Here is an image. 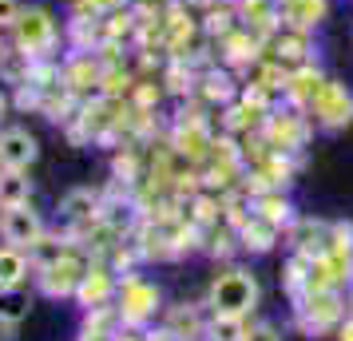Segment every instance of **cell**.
Here are the masks:
<instances>
[{"mask_svg":"<svg viewBox=\"0 0 353 341\" xmlns=\"http://www.w3.org/2000/svg\"><path fill=\"white\" fill-rule=\"evenodd\" d=\"M4 60H8V48H4V36H0V68H4Z\"/></svg>","mask_w":353,"mask_h":341,"instance_id":"cell-24","label":"cell"},{"mask_svg":"<svg viewBox=\"0 0 353 341\" xmlns=\"http://www.w3.org/2000/svg\"><path fill=\"white\" fill-rule=\"evenodd\" d=\"M305 112L314 119V127H321V131L350 127L353 123V92L341 80H330V76H325V83L314 92V99H310Z\"/></svg>","mask_w":353,"mask_h":341,"instance_id":"cell-3","label":"cell"},{"mask_svg":"<svg viewBox=\"0 0 353 341\" xmlns=\"http://www.w3.org/2000/svg\"><path fill=\"white\" fill-rule=\"evenodd\" d=\"M246 318H234V313H214L207 322V341H246Z\"/></svg>","mask_w":353,"mask_h":341,"instance_id":"cell-16","label":"cell"},{"mask_svg":"<svg viewBox=\"0 0 353 341\" xmlns=\"http://www.w3.org/2000/svg\"><path fill=\"white\" fill-rule=\"evenodd\" d=\"M274 242H278V223H270L266 214L254 211L242 223V246H246V250H258V254H262V250H270Z\"/></svg>","mask_w":353,"mask_h":341,"instance_id":"cell-11","label":"cell"},{"mask_svg":"<svg viewBox=\"0 0 353 341\" xmlns=\"http://www.w3.org/2000/svg\"><path fill=\"white\" fill-rule=\"evenodd\" d=\"M258 298H262V290H258L254 274H246V270H226L210 286V306H214V313L246 318V313H254Z\"/></svg>","mask_w":353,"mask_h":341,"instance_id":"cell-2","label":"cell"},{"mask_svg":"<svg viewBox=\"0 0 353 341\" xmlns=\"http://www.w3.org/2000/svg\"><path fill=\"white\" fill-rule=\"evenodd\" d=\"M28 278V258L20 246H0V290H17Z\"/></svg>","mask_w":353,"mask_h":341,"instance_id":"cell-13","label":"cell"},{"mask_svg":"<svg viewBox=\"0 0 353 341\" xmlns=\"http://www.w3.org/2000/svg\"><path fill=\"white\" fill-rule=\"evenodd\" d=\"M40 155V143L28 127H8L0 131V167L4 171H28Z\"/></svg>","mask_w":353,"mask_h":341,"instance_id":"cell-7","label":"cell"},{"mask_svg":"<svg viewBox=\"0 0 353 341\" xmlns=\"http://www.w3.org/2000/svg\"><path fill=\"white\" fill-rule=\"evenodd\" d=\"M60 80H64V87L72 96H83V92H96L99 83H108V68H103V60L96 52L72 48V56L60 68Z\"/></svg>","mask_w":353,"mask_h":341,"instance_id":"cell-4","label":"cell"},{"mask_svg":"<svg viewBox=\"0 0 353 341\" xmlns=\"http://www.w3.org/2000/svg\"><path fill=\"white\" fill-rule=\"evenodd\" d=\"M60 218L76 223V227L96 223V218H99V195H96V191H88V187H72V191L60 198Z\"/></svg>","mask_w":353,"mask_h":341,"instance_id":"cell-9","label":"cell"},{"mask_svg":"<svg viewBox=\"0 0 353 341\" xmlns=\"http://www.w3.org/2000/svg\"><path fill=\"white\" fill-rule=\"evenodd\" d=\"M314 32H302V28H274V36L266 40V56L270 60H278V64L286 68H302V64H310L314 56Z\"/></svg>","mask_w":353,"mask_h":341,"instance_id":"cell-5","label":"cell"},{"mask_svg":"<svg viewBox=\"0 0 353 341\" xmlns=\"http://www.w3.org/2000/svg\"><path fill=\"white\" fill-rule=\"evenodd\" d=\"M290 238H294V246H298L302 254H314V250L325 254V242H330V238H325V227H321V223H310V218H302L298 227L290 230Z\"/></svg>","mask_w":353,"mask_h":341,"instance_id":"cell-18","label":"cell"},{"mask_svg":"<svg viewBox=\"0 0 353 341\" xmlns=\"http://www.w3.org/2000/svg\"><path fill=\"white\" fill-rule=\"evenodd\" d=\"M80 278H83V270L64 254V258H56L44 266V290L48 293H76L80 290Z\"/></svg>","mask_w":353,"mask_h":341,"instance_id":"cell-10","label":"cell"},{"mask_svg":"<svg viewBox=\"0 0 353 341\" xmlns=\"http://www.w3.org/2000/svg\"><path fill=\"white\" fill-rule=\"evenodd\" d=\"M167 333L179 341H194V338H203L207 333V325L199 322V313L194 309H175L171 318H167Z\"/></svg>","mask_w":353,"mask_h":341,"instance_id":"cell-19","label":"cell"},{"mask_svg":"<svg viewBox=\"0 0 353 341\" xmlns=\"http://www.w3.org/2000/svg\"><path fill=\"white\" fill-rule=\"evenodd\" d=\"M28 313V298L20 293V286L17 290H0V318L4 322H20Z\"/></svg>","mask_w":353,"mask_h":341,"instance_id":"cell-21","label":"cell"},{"mask_svg":"<svg viewBox=\"0 0 353 341\" xmlns=\"http://www.w3.org/2000/svg\"><path fill=\"white\" fill-rule=\"evenodd\" d=\"M4 112H8V96L0 92V119H4Z\"/></svg>","mask_w":353,"mask_h":341,"instance_id":"cell-25","label":"cell"},{"mask_svg":"<svg viewBox=\"0 0 353 341\" xmlns=\"http://www.w3.org/2000/svg\"><path fill=\"white\" fill-rule=\"evenodd\" d=\"M199 92L207 99L230 103V96H234V76H230V68H207V72L199 76Z\"/></svg>","mask_w":353,"mask_h":341,"instance_id":"cell-15","label":"cell"},{"mask_svg":"<svg viewBox=\"0 0 353 341\" xmlns=\"http://www.w3.org/2000/svg\"><path fill=\"white\" fill-rule=\"evenodd\" d=\"M0 234H4V242L8 246H28L32 250L40 238H44V223H40V214L24 203V207H8L4 211V218H0Z\"/></svg>","mask_w":353,"mask_h":341,"instance_id":"cell-6","label":"cell"},{"mask_svg":"<svg viewBox=\"0 0 353 341\" xmlns=\"http://www.w3.org/2000/svg\"><path fill=\"white\" fill-rule=\"evenodd\" d=\"M32 198V183L24 171H0V207H24Z\"/></svg>","mask_w":353,"mask_h":341,"instance_id":"cell-14","label":"cell"},{"mask_svg":"<svg viewBox=\"0 0 353 341\" xmlns=\"http://www.w3.org/2000/svg\"><path fill=\"white\" fill-rule=\"evenodd\" d=\"M242 20H239V8H234V0H223V4H214V8H207L203 12V32L210 36V40H223L226 32H234Z\"/></svg>","mask_w":353,"mask_h":341,"instance_id":"cell-12","label":"cell"},{"mask_svg":"<svg viewBox=\"0 0 353 341\" xmlns=\"http://www.w3.org/2000/svg\"><path fill=\"white\" fill-rule=\"evenodd\" d=\"M159 302V290L155 286H147V282H139V278H131V282H123V306H128V313H147V309Z\"/></svg>","mask_w":353,"mask_h":341,"instance_id":"cell-17","label":"cell"},{"mask_svg":"<svg viewBox=\"0 0 353 341\" xmlns=\"http://www.w3.org/2000/svg\"><path fill=\"white\" fill-rule=\"evenodd\" d=\"M246 341H282V338H278V329H274L270 322H258V325H250Z\"/></svg>","mask_w":353,"mask_h":341,"instance_id":"cell-23","label":"cell"},{"mask_svg":"<svg viewBox=\"0 0 353 341\" xmlns=\"http://www.w3.org/2000/svg\"><path fill=\"white\" fill-rule=\"evenodd\" d=\"M20 12H24L20 0H0V28H17Z\"/></svg>","mask_w":353,"mask_h":341,"instance_id":"cell-22","label":"cell"},{"mask_svg":"<svg viewBox=\"0 0 353 341\" xmlns=\"http://www.w3.org/2000/svg\"><path fill=\"white\" fill-rule=\"evenodd\" d=\"M83 298V302H103L108 293H112V282L103 278V270H88V274L80 278V290H76Z\"/></svg>","mask_w":353,"mask_h":341,"instance_id":"cell-20","label":"cell"},{"mask_svg":"<svg viewBox=\"0 0 353 341\" xmlns=\"http://www.w3.org/2000/svg\"><path fill=\"white\" fill-rule=\"evenodd\" d=\"M12 44H17V56H24L28 64L48 60L52 52H56V44H60V24L52 17V8H44V4L24 8L17 28H12Z\"/></svg>","mask_w":353,"mask_h":341,"instance_id":"cell-1","label":"cell"},{"mask_svg":"<svg viewBox=\"0 0 353 341\" xmlns=\"http://www.w3.org/2000/svg\"><path fill=\"white\" fill-rule=\"evenodd\" d=\"M325 17H330V0H278V24L282 28L318 32Z\"/></svg>","mask_w":353,"mask_h":341,"instance_id":"cell-8","label":"cell"}]
</instances>
